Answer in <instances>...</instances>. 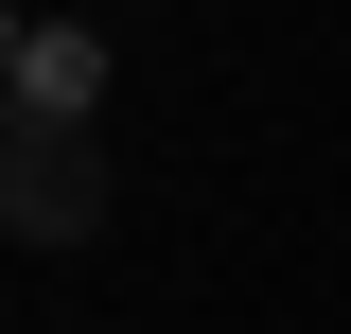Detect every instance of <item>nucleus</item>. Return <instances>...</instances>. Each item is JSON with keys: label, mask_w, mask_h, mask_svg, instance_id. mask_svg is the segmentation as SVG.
<instances>
[{"label": "nucleus", "mask_w": 351, "mask_h": 334, "mask_svg": "<svg viewBox=\"0 0 351 334\" xmlns=\"http://www.w3.org/2000/svg\"><path fill=\"white\" fill-rule=\"evenodd\" d=\"M0 229H18V247L106 229V106H53V88L0 71Z\"/></svg>", "instance_id": "nucleus-1"}, {"label": "nucleus", "mask_w": 351, "mask_h": 334, "mask_svg": "<svg viewBox=\"0 0 351 334\" xmlns=\"http://www.w3.org/2000/svg\"><path fill=\"white\" fill-rule=\"evenodd\" d=\"M18 88H53V106H106V53H88V36H18Z\"/></svg>", "instance_id": "nucleus-2"}, {"label": "nucleus", "mask_w": 351, "mask_h": 334, "mask_svg": "<svg viewBox=\"0 0 351 334\" xmlns=\"http://www.w3.org/2000/svg\"><path fill=\"white\" fill-rule=\"evenodd\" d=\"M0 71H18V0H0Z\"/></svg>", "instance_id": "nucleus-3"}]
</instances>
